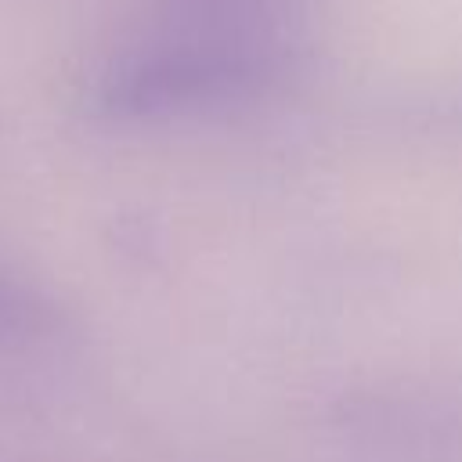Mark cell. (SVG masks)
I'll return each instance as SVG.
<instances>
[{
	"instance_id": "7a4b0ae2",
	"label": "cell",
	"mask_w": 462,
	"mask_h": 462,
	"mask_svg": "<svg viewBox=\"0 0 462 462\" xmlns=\"http://www.w3.org/2000/svg\"><path fill=\"white\" fill-rule=\"evenodd\" d=\"M54 321H58L54 303L36 285H29L25 278H18L11 267L0 263V343L36 339L51 332Z\"/></svg>"
},
{
	"instance_id": "6da1fadb",
	"label": "cell",
	"mask_w": 462,
	"mask_h": 462,
	"mask_svg": "<svg viewBox=\"0 0 462 462\" xmlns=\"http://www.w3.org/2000/svg\"><path fill=\"white\" fill-rule=\"evenodd\" d=\"M289 69V51L256 40H159L112 58L87 87V112L108 123L162 119L260 94Z\"/></svg>"
}]
</instances>
